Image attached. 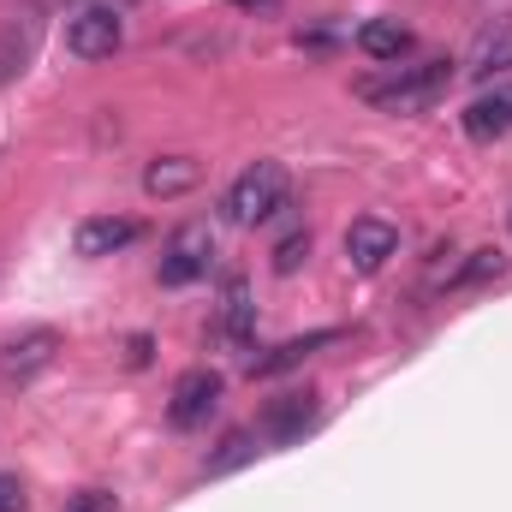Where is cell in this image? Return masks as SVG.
I'll return each instance as SVG.
<instances>
[{
    "mask_svg": "<svg viewBox=\"0 0 512 512\" xmlns=\"http://www.w3.org/2000/svg\"><path fill=\"white\" fill-rule=\"evenodd\" d=\"M447 84H453V60H423V66H387V78H364L358 96L387 114H423L447 96Z\"/></svg>",
    "mask_w": 512,
    "mask_h": 512,
    "instance_id": "cell-1",
    "label": "cell"
},
{
    "mask_svg": "<svg viewBox=\"0 0 512 512\" xmlns=\"http://www.w3.org/2000/svg\"><path fill=\"white\" fill-rule=\"evenodd\" d=\"M286 191H292L286 167H280V161H256V167H245V173L233 179V191H227V221H233V227H256V221L280 215V209H286Z\"/></svg>",
    "mask_w": 512,
    "mask_h": 512,
    "instance_id": "cell-2",
    "label": "cell"
},
{
    "mask_svg": "<svg viewBox=\"0 0 512 512\" xmlns=\"http://www.w3.org/2000/svg\"><path fill=\"white\" fill-rule=\"evenodd\" d=\"M120 42H126L120 6H78V12L66 18V48H72L78 60H114Z\"/></svg>",
    "mask_w": 512,
    "mask_h": 512,
    "instance_id": "cell-3",
    "label": "cell"
},
{
    "mask_svg": "<svg viewBox=\"0 0 512 512\" xmlns=\"http://www.w3.org/2000/svg\"><path fill=\"white\" fill-rule=\"evenodd\" d=\"M209 256H215L209 227H179V233L161 245L155 280H161V286H191V280H203V274H209Z\"/></svg>",
    "mask_w": 512,
    "mask_h": 512,
    "instance_id": "cell-4",
    "label": "cell"
},
{
    "mask_svg": "<svg viewBox=\"0 0 512 512\" xmlns=\"http://www.w3.org/2000/svg\"><path fill=\"white\" fill-rule=\"evenodd\" d=\"M221 393H227V382H221L215 370H185V376L173 382V399H167V423H173V429L209 423V411L221 405Z\"/></svg>",
    "mask_w": 512,
    "mask_h": 512,
    "instance_id": "cell-5",
    "label": "cell"
},
{
    "mask_svg": "<svg viewBox=\"0 0 512 512\" xmlns=\"http://www.w3.org/2000/svg\"><path fill=\"white\" fill-rule=\"evenodd\" d=\"M54 352H60V334H54V328H24V334L6 340V352H0V376H6V382H30L36 370L54 364Z\"/></svg>",
    "mask_w": 512,
    "mask_h": 512,
    "instance_id": "cell-6",
    "label": "cell"
},
{
    "mask_svg": "<svg viewBox=\"0 0 512 512\" xmlns=\"http://www.w3.org/2000/svg\"><path fill=\"white\" fill-rule=\"evenodd\" d=\"M316 393L310 387H286V393H274L268 405H262V435L268 441H298L310 423H316Z\"/></svg>",
    "mask_w": 512,
    "mask_h": 512,
    "instance_id": "cell-7",
    "label": "cell"
},
{
    "mask_svg": "<svg viewBox=\"0 0 512 512\" xmlns=\"http://www.w3.org/2000/svg\"><path fill=\"white\" fill-rule=\"evenodd\" d=\"M340 340V328H316V334H298V340H280V346H268V352H256L251 364V382H268V376H286V370H298L304 358H316L322 346H334Z\"/></svg>",
    "mask_w": 512,
    "mask_h": 512,
    "instance_id": "cell-8",
    "label": "cell"
},
{
    "mask_svg": "<svg viewBox=\"0 0 512 512\" xmlns=\"http://www.w3.org/2000/svg\"><path fill=\"white\" fill-rule=\"evenodd\" d=\"M393 251H399V227H387L376 215H364V221L346 227V262H352L358 274H376Z\"/></svg>",
    "mask_w": 512,
    "mask_h": 512,
    "instance_id": "cell-9",
    "label": "cell"
},
{
    "mask_svg": "<svg viewBox=\"0 0 512 512\" xmlns=\"http://www.w3.org/2000/svg\"><path fill=\"white\" fill-rule=\"evenodd\" d=\"M137 239H143V227L131 215H90L72 245H78V256H114V251H126V245H137Z\"/></svg>",
    "mask_w": 512,
    "mask_h": 512,
    "instance_id": "cell-10",
    "label": "cell"
},
{
    "mask_svg": "<svg viewBox=\"0 0 512 512\" xmlns=\"http://www.w3.org/2000/svg\"><path fill=\"white\" fill-rule=\"evenodd\" d=\"M465 72H471V78H495V72H512V18H495V24H483V30H477Z\"/></svg>",
    "mask_w": 512,
    "mask_h": 512,
    "instance_id": "cell-11",
    "label": "cell"
},
{
    "mask_svg": "<svg viewBox=\"0 0 512 512\" xmlns=\"http://www.w3.org/2000/svg\"><path fill=\"white\" fill-rule=\"evenodd\" d=\"M203 179V167L191 161V155H155L149 167H143V191L149 197H179V191H191Z\"/></svg>",
    "mask_w": 512,
    "mask_h": 512,
    "instance_id": "cell-12",
    "label": "cell"
},
{
    "mask_svg": "<svg viewBox=\"0 0 512 512\" xmlns=\"http://www.w3.org/2000/svg\"><path fill=\"white\" fill-rule=\"evenodd\" d=\"M358 48H364L370 60H382V66H399V60L411 54V30H405L399 18H370V24L358 30Z\"/></svg>",
    "mask_w": 512,
    "mask_h": 512,
    "instance_id": "cell-13",
    "label": "cell"
},
{
    "mask_svg": "<svg viewBox=\"0 0 512 512\" xmlns=\"http://www.w3.org/2000/svg\"><path fill=\"white\" fill-rule=\"evenodd\" d=\"M512 131V96H477L465 108V137L471 143H495Z\"/></svg>",
    "mask_w": 512,
    "mask_h": 512,
    "instance_id": "cell-14",
    "label": "cell"
},
{
    "mask_svg": "<svg viewBox=\"0 0 512 512\" xmlns=\"http://www.w3.org/2000/svg\"><path fill=\"white\" fill-rule=\"evenodd\" d=\"M256 328V304L251 292H245V280H227V298H221V322H215V334H227L233 346H245Z\"/></svg>",
    "mask_w": 512,
    "mask_h": 512,
    "instance_id": "cell-15",
    "label": "cell"
},
{
    "mask_svg": "<svg viewBox=\"0 0 512 512\" xmlns=\"http://www.w3.org/2000/svg\"><path fill=\"white\" fill-rule=\"evenodd\" d=\"M245 459H256V429H233L227 441H221V453H209V477H221V471H239Z\"/></svg>",
    "mask_w": 512,
    "mask_h": 512,
    "instance_id": "cell-16",
    "label": "cell"
},
{
    "mask_svg": "<svg viewBox=\"0 0 512 512\" xmlns=\"http://www.w3.org/2000/svg\"><path fill=\"white\" fill-rule=\"evenodd\" d=\"M507 274V256L501 251H471V262L453 274V286H483V280H501Z\"/></svg>",
    "mask_w": 512,
    "mask_h": 512,
    "instance_id": "cell-17",
    "label": "cell"
},
{
    "mask_svg": "<svg viewBox=\"0 0 512 512\" xmlns=\"http://www.w3.org/2000/svg\"><path fill=\"white\" fill-rule=\"evenodd\" d=\"M304 256H310V227H292V233L274 245V274H298Z\"/></svg>",
    "mask_w": 512,
    "mask_h": 512,
    "instance_id": "cell-18",
    "label": "cell"
},
{
    "mask_svg": "<svg viewBox=\"0 0 512 512\" xmlns=\"http://www.w3.org/2000/svg\"><path fill=\"white\" fill-rule=\"evenodd\" d=\"M24 60H30V36L6 30V36H0V84H12V78L24 72Z\"/></svg>",
    "mask_w": 512,
    "mask_h": 512,
    "instance_id": "cell-19",
    "label": "cell"
},
{
    "mask_svg": "<svg viewBox=\"0 0 512 512\" xmlns=\"http://www.w3.org/2000/svg\"><path fill=\"white\" fill-rule=\"evenodd\" d=\"M66 512H114V495L108 489H84V495H72Z\"/></svg>",
    "mask_w": 512,
    "mask_h": 512,
    "instance_id": "cell-20",
    "label": "cell"
},
{
    "mask_svg": "<svg viewBox=\"0 0 512 512\" xmlns=\"http://www.w3.org/2000/svg\"><path fill=\"white\" fill-rule=\"evenodd\" d=\"M0 512H24V483L0 471Z\"/></svg>",
    "mask_w": 512,
    "mask_h": 512,
    "instance_id": "cell-21",
    "label": "cell"
},
{
    "mask_svg": "<svg viewBox=\"0 0 512 512\" xmlns=\"http://www.w3.org/2000/svg\"><path fill=\"white\" fill-rule=\"evenodd\" d=\"M126 364H131V370H143V364H149V334H137V340H131Z\"/></svg>",
    "mask_w": 512,
    "mask_h": 512,
    "instance_id": "cell-22",
    "label": "cell"
},
{
    "mask_svg": "<svg viewBox=\"0 0 512 512\" xmlns=\"http://www.w3.org/2000/svg\"><path fill=\"white\" fill-rule=\"evenodd\" d=\"M239 12H256V18H268V12H280V0H233Z\"/></svg>",
    "mask_w": 512,
    "mask_h": 512,
    "instance_id": "cell-23",
    "label": "cell"
}]
</instances>
